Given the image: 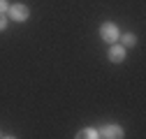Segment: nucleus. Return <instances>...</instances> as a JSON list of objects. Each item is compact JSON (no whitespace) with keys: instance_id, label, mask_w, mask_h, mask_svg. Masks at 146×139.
<instances>
[{"instance_id":"nucleus-1","label":"nucleus","mask_w":146,"mask_h":139,"mask_svg":"<svg viewBox=\"0 0 146 139\" xmlns=\"http://www.w3.org/2000/svg\"><path fill=\"white\" fill-rule=\"evenodd\" d=\"M100 37L104 40V42H118V37H121V32H118V28L114 26V23H102L100 26Z\"/></svg>"},{"instance_id":"nucleus-2","label":"nucleus","mask_w":146,"mask_h":139,"mask_svg":"<svg viewBox=\"0 0 146 139\" xmlns=\"http://www.w3.org/2000/svg\"><path fill=\"white\" fill-rule=\"evenodd\" d=\"M9 16H12L14 21L23 23L28 16H30V9H28V5H23V3H16V5H9Z\"/></svg>"},{"instance_id":"nucleus-3","label":"nucleus","mask_w":146,"mask_h":139,"mask_svg":"<svg viewBox=\"0 0 146 139\" xmlns=\"http://www.w3.org/2000/svg\"><path fill=\"white\" fill-rule=\"evenodd\" d=\"M100 137H109V139H121L123 137V128L121 125H104L100 130Z\"/></svg>"},{"instance_id":"nucleus-4","label":"nucleus","mask_w":146,"mask_h":139,"mask_svg":"<svg viewBox=\"0 0 146 139\" xmlns=\"http://www.w3.org/2000/svg\"><path fill=\"white\" fill-rule=\"evenodd\" d=\"M109 60L123 63L125 60V46L123 44H111V49H109Z\"/></svg>"},{"instance_id":"nucleus-5","label":"nucleus","mask_w":146,"mask_h":139,"mask_svg":"<svg viewBox=\"0 0 146 139\" xmlns=\"http://www.w3.org/2000/svg\"><path fill=\"white\" fill-rule=\"evenodd\" d=\"M77 137H79V139H95V137H100V130H95V128H86V130H81Z\"/></svg>"},{"instance_id":"nucleus-6","label":"nucleus","mask_w":146,"mask_h":139,"mask_svg":"<svg viewBox=\"0 0 146 139\" xmlns=\"http://www.w3.org/2000/svg\"><path fill=\"white\" fill-rule=\"evenodd\" d=\"M118 40L123 42V46H135V44H137V37H135L132 32H125V35H121Z\"/></svg>"},{"instance_id":"nucleus-7","label":"nucleus","mask_w":146,"mask_h":139,"mask_svg":"<svg viewBox=\"0 0 146 139\" xmlns=\"http://www.w3.org/2000/svg\"><path fill=\"white\" fill-rule=\"evenodd\" d=\"M9 9V3H7V0H0V14H5Z\"/></svg>"},{"instance_id":"nucleus-8","label":"nucleus","mask_w":146,"mask_h":139,"mask_svg":"<svg viewBox=\"0 0 146 139\" xmlns=\"http://www.w3.org/2000/svg\"><path fill=\"white\" fill-rule=\"evenodd\" d=\"M7 28V19H5V14H0V30H5Z\"/></svg>"}]
</instances>
